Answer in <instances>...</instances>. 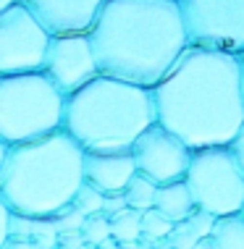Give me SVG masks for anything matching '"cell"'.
Segmentation results:
<instances>
[{
	"label": "cell",
	"mask_w": 244,
	"mask_h": 249,
	"mask_svg": "<svg viewBox=\"0 0 244 249\" xmlns=\"http://www.w3.org/2000/svg\"><path fill=\"white\" fill-rule=\"evenodd\" d=\"M192 48L244 55V0H179Z\"/></svg>",
	"instance_id": "cell-7"
},
{
	"label": "cell",
	"mask_w": 244,
	"mask_h": 249,
	"mask_svg": "<svg viewBox=\"0 0 244 249\" xmlns=\"http://www.w3.org/2000/svg\"><path fill=\"white\" fill-rule=\"evenodd\" d=\"M184 181L197 210L213 218L239 215L244 210V173L228 147L197 150Z\"/></svg>",
	"instance_id": "cell-6"
},
{
	"label": "cell",
	"mask_w": 244,
	"mask_h": 249,
	"mask_svg": "<svg viewBox=\"0 0 244 249\" xmlns=\"http://www.w3.org/2000/svg\"><path fill=\"white\" fill-rule=\"evenodd\" d=\"M111 226H113V239L116 241H121V244H134L142 236V213L126 207L124 213L113 215Z\"/></svg>",
	"instance_id": "cell-17"
},
{
	"label": "cell",
	"mask_w": 244,
	"mask_h": 249,
	"mask_svg": "<svg viewBox=\"0 0 244 249\" xmlns=\"http://www.w3.org/2000/svg\"><path fill=\"white\" fill-rule=\"evenodd\" d=\"M173 228H176V223H173L171 218H166L158 207L142 215V233H145L147 239H152V241L168 239L173 233Z\"/></svg>",
	"instance_id": "cell-18"
},
{
	"label": "cell",
	"mask_w": 244,
	"mask_h": 249,
	"mask_svg": "<svg viewBox=\"0 0 244 249\" xmlns=\"http://www.w3.org/2000/svg\"><path fill=\"white\" fill-rule=\"evenodd\" d=\"M215 249H244V218L239 215H226L215 220V228L210 233Z\"/></svg>",
	"instance_id": "cell-16"
},
{
	"label": "cell",
	"mask_w": 244,
	"mask_h": 249,
	"mask_svg": "<svg viewBox=\"0 0 244 249\" xmlns=\"http://www.w3.org/2000/svg\"><path fill=\"white\" fill-rule=\"evenodd\" d=\"M74 207H76L84 218L100 215V213H103V207H105V194L97 192L90 184H84V186H81V192H79V197H76V202H74Z\"/></svg>",
	"instance_id": "cell-20"
},
{
	"label": "cell",
	"mask_w": 244,
	"mask_h": 249,
	"mask_svg": "<svg viewBox=\"0 0 244 249\" xmlns=\"http://www.w3.org/2000/svg\"><path fill=\"white\" fill-rule=\"evenodd\" d=\"M45 73L56 82L66 97L76 95L90 82L100 76V66L94 58L90 35H63L53 37L50 55H47Z\"/></svg>",
	"instance_id": "cell-10"
},
{
	"label": "cell",
	"mask_w": 244,
	"mask_h": 249,
	"mask_svg": "<svg viewBox=\"0 0 244 249\" xmlns=\"http://www.w3.org/2000/svg\"><path fill=\"white\" fill-rule=\"evenodd\" d=\"M16 3H21V0H0V11H3V8H11V5H16Z\"/></svg>",
	"instance_id": "cell-24"
},
{
	"label": "cell",
	"mask_w": 244,
	"mask_h": 249,
	"mask_svg": "<svg viewBox=\"0 0 244 249\" xmlns=\"http://www.w3.org/2000/svg\"><path fill=\"white\" fill-rule=\"evenodd\" d=\"M126 210V197L124 194H105V207H103V215L113 218V215L124 213Z\"/></svg>",
	"instance_id": "cell-21"
},
{
	"label": "cell",
	"mask_w": 244,
	"mask_h": 249,
	"mask_svg": "<svg viewBox=\"0 0 244 249\" xmlns=\"http://www.w3.org/2000/svg\"><path fill=\"white\" fill-rule=\"evenodd\" d=\"M90 39L103 76L150 89L189 48L179 0H105Z\"/></svg>",
	"instance_id": "cell-2"
},
{
	"label": "cell",
	"mask_w": 244,
	"mask_h": 249,
	"mask_svg": "<svg viewBox=\"0 0 244 249\" xmlns=\"http://www.w3.org/2000/svg\"><path fill=\"white\" fill-rule=\"evenodd\" d=\"M84 155L69 131L26 144L0 142V202L24 218H60L87 184Z\"/></svg>",
	"instance_id": "cell-3"
},
{
	"label": "cell",
	"mask_w": 244,
	"mask_h": 249,
	"mask_svg": "<svg viewBox=\"0 0 244 249\" xmlns=\"http://www.w3.org/2000/svg\"><path fill=\"white\" fill-rule=\"evenodd\" d=\"M228 150L234 152V158H236V163H239L242 168V173H244V126H242V131L234 137V142L228 144Z\"/></svg>",
	"instance_id": "cell-22"
},
{
	"label": "cell",
	"mask_w": 244,
	"mask_h": 249,
	"mask_svg": "<svg viewBox=\"0 0 244 249\" xmlns=\"http://www.w3.org/2000/svg\"><path fill=\"white\" fill-rule=\"evenodd\" d=\"M87 184L103 194H124L137 176V163L131 152H87L84 155Z\"/></svg>",
	"instance_id": "cell-12"
},
{
	"label": "cell",
	"mask_w": 244,
	"mask_h": 249,
	"mask_svg": "<svg viewBox=\"0 0 244 249\" xmlns=\"http://www.w3.org/2000/svg\"><path fill=\"white\" fill-rule=\"evenodd\" d=\"M0 249H37L35 241H24V239H11L5 244H0Z\"/></svg>",
	"instance_id": "cell-23"
},
{
	"label": "cell",
	"mask_w": 244,
	"mask_h": 249,
	"mask_svg": "<svg viewBox=\"0 0 244 249\" xmlns=\"http://www.w3.org/2000/svg\"><path fill=\"white\" fill-rule=\"evenodd\" d=\"M53 37L90 35L105 0H21Z\"/></svg>",
	"instance_id": "cell-11"
},
{
	"label": "cell",
	"mask_w": 244,
	"mask_h": 249,
	"mask_svg": "<svg viewBox=\"0 0 244 249\" xmlns=\"http://www.w3.org/2000/svg\"><path fill=\"white\" fill-rule=\"evenodd\" d=\"M50 45L53 35L24 3L0 11V76L45 71Z\"/></svg>",
	"instance_id": "cell-8"
},
{
	"label": "cell",
	"mask_w": 244,
	"mask_h": 249,
	"mask_svg": "<svg viewBox=\"0 0 244 249\" xmlns=\"http://www.w3.org/2000/svg\"><path fill=\"white\" fill-rule=\"evenodd\" d=\"M158 124L150 87L100 73L66 100V124L84 152H131L137 139Z\"/></svg>",
	"instance_id": "cell-4"
},
{
	"label": "cell",
	"mask_w": 244,
	"mask_h": 249,
	"mask_svg": "<svg viewBox=\"0 0 244 249\" xmlns=\"http://www.w3.org/2000/svg\"><path fill=\"white\" fill-rule=\"evenodd\" d=\"M155 207H158L166 218H171L173 223H184V220H189L197 213V205H194V197H192V192H189L187 181H173V184L160 186Z\"/></svg>",
	"instance_id": "cell-13"
},
{
	"label": "cell",
	"mask_w": 244,
	"mask_h": 249,
	"mask_svg": "<svg viewBox=\"0 0 244 249\" xmlns=\"http://www.w3.org/2000/svg\"><path fill=\"white\" fill-rule=\"evenodd\" d=\"M66 100L45 71L0 76V142L26 144L63 131Z\"/></svg>",
	"instance_id": "cell-5"
},
{
	"label": "cell",
	"mask_w": 244,
	"mask_h": 249,
	"mask_svg": "<svg viewBox=\"0 0 244 249\" xmlns=\"http://www.w3.org/2000/svg\"><path fill=\"white\" fill-rule=\"evenodd\" d=\"M242 76H244V55H242Z\"/></svg>",
	"instance_id": "cell-25"
},
{
	"label": "cell",
	"mask_w": 244,
	"mask_h": 249,
	"mask_svg": "<svg viewBox=\"0 0 244 249\" xmlns=\"http://www.w3.org/2000/svg\"><path fill=\"white\" fill-rule=\"evenodd\" d=\"M158 124L184 139L192 152L228 147L244 126L242 58L189 48L152 87Z\"/></svg>",
	"instance_id": "cell-1"
},
{
	"label": "cell",
	"mask_w": 244,
	"mask_h": 249,
	"mask_svg": "<svg viewBox=\"0 0 244 249\" xmlns=\"http://www.w3.org/2000/svg\"><path fill=\"white\" fill-rule=\"evenodd\" d=\"M84 241L90 247H103L105 244V239H111L113 236V226H111V218L108 215H92V218H87V223H84Z\"/></svg>",
	"instance_id": "cell-19"
},
{
	"label": "cell",
	"mask_w": 244,
	"mask_h": 249,
	"mask_svg": "<svg viewBox=\"0 0 244 249\" xmlns=\"http://www.w3.org/2000/svg\"><path fill=\"white\" fill-rule=\"evenodd\" d=\"M131 155L142 176L152 178L158 186H166L187 178L194 152L187 147L184 139H179L166 126L155 124L137 139Z\"/></svg>",
	"instance_id": "cell-9"
},
{
	"label": "cell",
	"mask_w": 244,
	"mask_h": 249,
	"mask_svg": "<svg viewBox=\"0 0 244 249\" xmlns=\"http://www.w3.org/2000/svg\"><path fill=\"white\" fill-rule=\"evenodd\" d=\"M158 189L160 186L155 184L152 178L142 176V173H137V176L131 178V184L126 186L124 197H126V207L129 210H137V213H150L155 210V202H158Z\"/></svg>",
	"instance_id": "cell-15"
},
{
	"label": "cell",
	"mask_w": 244,
	"mask_h": 249,
	"mask_svg": "<svg viewBox=\"0 0 244 249\" xmlns=\"http://www.w3.org/2000/svg\"><path fill=\"white\" fill-rule=\"evenodd\" d=\"M215 220H218V218H213V215L197 210L189 220L176 223L173 233L168 236V244H171L173 249H197L200 241L210 239V233H213V228H215Z\"/></svg>",
	"instance_id": "cell-14"
},
{
	"label": "cell",
	"mask_w": 244,
	"mask_h": 249,
	"mask_svg": "<svg viewBox=\"0 0 244 249\" xmlns=\"http://www.w3.org/2000/svg\"><path fill=\"white\" fill-rule=\"evenodd\" d=\"M242 218H244V210H242Z\"/></svg>",
	"instance_id": "cell-26"
}]
</instances>
